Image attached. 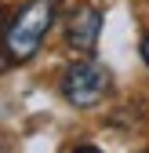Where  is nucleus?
I'll use <instances>...</instances> for the list:
<instances>
[{
    "label": "nucleus",
    "mask_w": 149,
    "mask_h": 153,
    "mask_svg": "<svg viewBox=\"0 0 149 153\" xmlns=\"http://www.w3.org/2000/svg\"><path fill=\"white\" fill-rule=\"evenodd\" d=\"M55 11H58V0H26L7 18V29H4L7 62H29L40 51L47 29L55 26Z\"/></svg>",
    "instance_id": "f257e3e1"
},
{
    "label": "nucleus",
    "mask_w": 149,
    "mask_h": 153,
    "mask_svg": "<svg viewBox=\"0 0 149 153\" xmlns=\"http://www.w3.org/2000/svg\"><path fill=\"white\" fill-rule=\"evenodd\" d=\"M109 69L95 59H84V62H73L62 76V99L77 109H91L98 106L105 95H109Z\"/></svg>",
    "instance_id": "f03ea898"
},
{
    "label": "nucleus",
    "mask_w": 149,
    "mask_h": 153,
    "mask_svg": "<svg viewBox=\"0 0 149 153\" xmlns=\"http://www.w3.org/2000/svg\"><path fill=\"white\" fill-rule=\"evenodd\" d=\"M98 33H102V11L95 4H80L73 7L69 22H66V44L80 55H91L98 44Z\"/></svg>",
    "instance_id": "7ed1b4c3"
},
{
    "label": "nucleus",
    "mask_w": 149,
    "mask_h": 153,
    "mask_svg": "<svg viewBox=\"0 0 149 153\" xmlns=\"http://www.w3.org/2000/svg\"><path fill=\"white\" fill-rule=\"evenodd\" d=\"M73 153H102V149H98V146H77Z\"/></svg>",
    "instance_id": "20e7f679"
},
{
    "label": "nucleus",
    "mask_w": 149,
    "mask_h": 153,
    "mask_svg": "<svg viewBox=\"0 0 149 153\" xmlns=\"http://www.w3.org/2000/svg\"><path fill=\"white\" fill-rule=\"evenodd\" d=\"M142 59H145V66H149V36H145V44H142Z\"/></svg>",
    "instance_id": "39448f33"
}]
</instances>
